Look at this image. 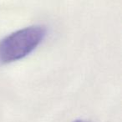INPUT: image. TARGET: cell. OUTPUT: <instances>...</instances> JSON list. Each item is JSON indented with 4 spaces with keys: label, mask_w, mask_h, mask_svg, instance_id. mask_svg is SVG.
Returning a JSON list of instances; mask_svg holds the SVG:
<instances>
[{
    "label": "cell",
    "mask_w": 122,
    "mask_h": 122,
    "mask_svg": "<svg viewBox=\"0 0 122 122\" xmlns=\"http://www.w3.org/2000/svg\"><path fill=\"white\" fill-rule=\"evenodd\" d=\"M74 122H90V121H88V120H76Z\"/></svg>",
    "instance_id": "2"
},
{
    "label": "cell",
    "mask_w": 122,
    "mask_h": 122,
    "mask_svg": "<svg viewBox=\"0 0 122 122\" xmlns=\"http://www.w3.org/2000/svg\"><path fill=\"white\" fill-rule=\"evenodd\" d=\"M47 29L43 25H31L16 30L0 40V64L20 60L34 52L43 43Z\"/></svg>",
    "instance_id": "1"
}]
</instances>
